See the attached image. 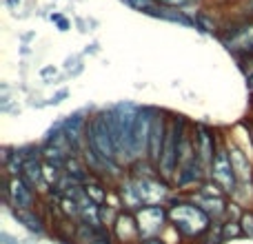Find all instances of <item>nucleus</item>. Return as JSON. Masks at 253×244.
Here are the masks:
<instances>
[{"instance_id":"18","label":"nucleus","mask_w":253,"mask_h":244,"mask_svg":"<svg viewBox=\"0 0 253 244\" xmlns=\"http://www.w3.org/2000/svg\"><path fill=\"white\" fill-rule=\"evenodd\" d=\"M58 211H60V215L65 220H71V222H76V224L80 222V204L74 198L62 196L60 200H58Z\"/></svg>"},{"instance_id":"33","label":"nucleus","mask_w":253,"mask_h":244,"mask_svg":"<svg viewBox=\"0 0 253 244\" xmlns=\"http://www.w3.org/2000/svg\"><path fill=\"white\" fill-rule=\"evenodd\" d=\"M18 2H20V0H7V4H9V7H16Z\"/></svg>"},{"instance_id":"15","label":"nucleus","mask_w":253,"mask_h":244,"mask_svg":"<svg viewBox=\"0 0 253 244\" xmlns=\"http://www.w3.org/2000/svg\"><path fill=\"white\" fill-rule=\"evenodd\" d=\"M114 184L107 182L105 178H100V175H93L91 180H89L87 184H84V193H87L89 198H91L96 204H107V200H109V191Z\"/></svg>"},{"instance_id":"28","label":"nucleus","mask_w":253,"mask_h":244,"mask_svg":"<svg viewBox=\"0 0 253 244\" xmlns=\"http://www.w3.org/2000/svg\"><path fill=\"white\" fill-rule=\"evenodd\" d=\"M58 74V69L53 65H47V67H42V69H40V78H51V76H56Z\"/></svg>"},{"instance_id":"25","label":"nucleus","mask_w":253,"mask_h":244,"mask_svg":"<svg viewBox=\"0 0 253 244\" xmlns=\"http://www.w3.org/2000/svg\"><path fill=\"white\" fill-rule=\"evenodd\" d=\"M91 244H116L114 236H111V229H107V227H98L96 240H93Z\"/></svg>"},{"instance_id":"24","label":"nucleus","mask_w":253,"mask_h":244,"mask_svg":"<svg viewBox=\"0 0 253 244\" xmlns=\"http://www.w3.org/2000/svg\"><path fill=\"white\" fill-rule=\"evenodd\" d=\"M238 67L242 69V74H245V82H247V91L253 96V58L245 62H238Z\"/></svg>"},{"instance_id":"16","label":"nucleus","mask_w":253,"mask_h":244,"mask_svg":"<svg viewBox=\"0 0 253 244\" xmlns=\"http://www.w3.org/2000/svg\"><path fill=\"white\" fill-rule=\"evenodd\" d=\"M193 20H196V29H198V31H202V34H207V36H215V38L220 36V31H222V27H224V22L215 20L213 13L205 11V9L196 11Z\"/></svg>"},{"instance_id":"2","label":"nucleus","mask_w":253,"mask_h":244,"mask_svg":"<svg viewBox=\"0 0 253 244\" xmlns=\"http://www.w3.org/2000/svg\"><path fill=\"white\" fill-rule=\"evenodd\" d=\"M218 40L236 58V62H245L253 58V18L236 16L227 20Z\"/></svg>"},{"instance_id":"19","label":"nucleus","mask_w":253,"mask_h":244,"mask_svg":"<svg viewBox=\"0 0 253 244\" xmlns=\"http://www.w3.org/2000/svg\"><path fill=\"white\" fill-rule=\"evenodd\" d=\"M22 166H25V156H22L20 151H18V147L13 149V153H11V158H9L7 162L2 164V173L4 175H9V178H20L22 175Z\"/></svg>"},{"instance_id":"8","label":"nucleus","mask_w":253,"mask_h":244,"mask_svg":"<svg viewBox=\"0 0 253 244\" xmlns=\"http://www.w3.org/2000/svg\"><path fill=\"white\" fill-rule=\"evenodd\" d=\"M209 178L227 193L229 198H233L238 193V175L233 171V164H231V158H229V149H227V135H222V142L218 147V153H215V160L209 169Z\"/></svg>"},{"instance_id":"22","label":"nucleus","mask_w":253,"mask_h":244,"mask_svg":"<svg viewBox=\"0 0 253 244\" xmlns=\"http://www.w3.org/2000/svg\"><path fill=\"white\" fill-rule=\"evenodd\" d=\"M196 191H198V193H202V196H209V198H229L227 193H224L222 189H220L211 178H207L205 182H202L200 187L196 189Z\"/></svg>"},{"instance_id":"29","label":"nucleus","mask_w":253,"mask_h":244,"mask_svg":"<svg viewBox=\"0 0 253 244\" xmlns=\"http://www.w3.org/2000/svg\"><path fill=\"white\" fill-rule=\"evenodd\" d=\"M0 244H20V240L13 236H9L7 231H0Z\"/></svg>"},{"instance_id":"3","label":"nucleus","mask_w":253,"mask_h":244,"mask_svg":"<svg viewBox=\"0 0 253 244\" xmlns=\"http://www.w3.org/2000/svg\"><path fill=\"white\" fill-rule=\"evenodd\" d=\"M191 122L180 114H171L169 116V129H167V140H165V149H162V158L158 171L165 180L173 182V175L178 171L180 164V144H182L184 133L189 131Z\"/></svg>"},{"instance_id":"6","label":"nucleus","mask_w":253,"mask_h":244,"mask_svg":"<svg viewBox=\"0 0 253 244\" xmlns=\"http://www.w3.org/2000/svg\"><path fill=\"white\" fill-rule=\"evenodd\" d=\"M153 114H156V107H151V105H140L138 114H135L133 126H131V133H129V149H126V160H129V164L135 160L147 158Z\"/></svg>"},{"instance_id":"14","label":"nucleus","mask_w":253,"mask_h":244,"mask_svg":"<svg viewBox=\"0 0 253 244\" xmlns=\"http://www.w3.org/2000/svg\"><path fill=\"white\" fill-rule=\"evenodd\" d=\"M116 189H118V193H120V200H123V209L125 211H140L142 209V198H140V193H138V189H135V184H133V180H131V175L126 173L123 180H120L118 184H116Z\"/></svg>"},{"instance_id":"21","label":"nucleus","mask_w":253,"mask_h":244,"mask_svg":"<svg viewBox=\"0 0 253 244\" xmlns=\"http://www.w3.org/2000/svg\"><path fill=\"white\" fill-rule=\"evenodd\" d=\"M222 222L224 220H213L211 227H209V231H207L196 244H224L222 242Z\"/></svg>"},{"instance_id":"30","label":"nucleus","mask_w":253,"mask_h":244,"mask_svg":"<svg viewBox=\"0 0 253 244\" xmlns=\"http://www.w3.org/2000/svg\"><path fill=\"white\" fill-rule=\"evenodd\" d=\"M242 9H247L242 16H245V18H253V0H245V2H242Z\"/></svg>"},{"instance_id":"9","label":"nucleus","mask_w":253,"mask_h":244,"mask_svg":"<svg viewBox=\"0 0 253 244\" xmlns=\"http://www.w3.org/2000/svg\"><path fill=\"white\" fill-rule=\"evenodd\" d=\"M135 220H138L142 240L162 236L167 231V227H169V209H167V204L142 206L140 211H135Z\"/></svg>"},{"instance_id":"27","label":"nucleus","mask_w":253,"mask_h":244,"mask_svg":"<svg viewBox=\"0 0 253 244\" xmlns=\"http://www.w3.org/2000/svg\"><path fill=\"white\" fill-rule=\"evenodd\" d=\"M67 96H69V91H67V89H60V91H58V93H56V96H51V98H49V100H47V102H44V107H51V105H53V107H56V105H60V102H62V100H65V98H67Z\"/></svg>"},{"instance_id":"34","label":"nucleus","mask_w":253,"mask_h":244,"mask_svg":"<svg viewBox=\"0 0 253 244\" xmlns=\"http://www.w3.org/2000/svg\"><path fill=\"white\" fill-rule=\"evenodd\" d=\"M123 2H125V4H126V2H129V0H123Z\"/></svg>"},{"instance_id":"10","label":"nucleus","mask_w":253,"mask_h":244,"mask_svg":"<svg viewBox=\"0 0 253 244\" xmlns=\"http://www.w3.org/2000/svg\"><path fill=\"white\" fill-rule=\"evenodd\" d=\"M169 116H171V111L156 107V114H153V120H151V133H149L147 160H149V162H153L156 166L160 164L162 149H165L167 129H169Z\"/></svg>"},{"instance_id":"35","label":"nucleus","mask_w":253,"mask_h":244,"mask_svg":"<svg viewBox=\"0 0 253 244\" xmlns=\"http://www.w3.org/2000/svg\"><path fill=\"white\" fill-rule=\"evenodd\" d=\"M196 2H198V0H196Z\"/></svg>"},{"instance_id":"4","label":"nucleus","mask_w":253,"mask_h":244,"mask_svg":"<svg viewBox=\"0 0 253 244\" xmlns=\"http://www.w3.org/2000/svg\"><path fill=\"white\" fill-rule=\"evenodd\" d=\"M87 144L102 158L105 162L114 164L118 162V153H116V144H114V135H111L109 122H107L105 109H96L89 118L87 126Z\"/></svg>"},{"instance_id":"23","label":"nucleus","mask_w":253,"mask_h":244,"mask_svg":"<svg viewBox=\"0 0 253 244\" xmlns=\"http://www.w3.org/2000/svg\"><path fill=\"white\" fill-rule=\"evenodd\" d=\"M240 227L247 240H253V206H247L245 209V213L240 218Z\"/></svg>"},{"instance_id":"31","label":"nucleus","mask_w":253,"mask_h":244,"mask_svg":"<svg viewBox=\"0 0 253 244\" xmlns=\"http://www.w3.org/2000/svg\"><path fill=\"white\" fill-rule=\"evenodd\" d=\"M140 244H169V242H167L162 236H156V238H147V240H142Z\"/></svg>"},{"instance_id":"26","label":"nucleus","mask_w":253,"mask_h":244,"mask_svg":"<svg viewBox=\"0 0 253 244\" xmlns=\"http://www.w3.org/2000/svg\"><path fill=\"white\" fill-rule=\"evenodd\" d=\"M160 4H165V7H171V9H184L187 4L196 2V0H158Z\"/></svg>"},{"instance_id":"20","label":"nucleus","mask_w":253,"mask_h":244,"mask_svg":"<svg viewBox=\"0 0 253 244\" xmlns=\"http://www.w3.org/2000/svg\"><path fill=\"white\" fill-rule=\"evenodd\" d=\"M245 238V233H242V227L240 222H236V220H224L222 222V242H236V240H242Z\"/></svg>"},{"instance_id":"5","label":"nucleus","mask_w":253,"mask_h":244,"mask_svg":"<svg viewBox=\"0 0 253 244\" xmlns=\"http://www.w3.org/2000/svg\"><path fill=\"white\" fill-rule=\"evenodd\" d=\"M0 196H2V206L7 211L11 209H38L40 193L31 189L22 178H9L0 171Z\"/></svg>"},{"instance_id":"32","label":"nucleus","mask_w":253,"mask_h":244,"mask_svg":"<svg viewBox=\"0 0 253 244\" xmlns=\"http://www.w3.org/2000/svg\"><path fill=\"white\" fill-rule=\"evenodd\" d=\"M56 25H58V31H69V20L67 18H60Z\"/></svg>"},{"instance_id":"17","label":"nucleus","mask_w":253,"mask_h":244,"mask_svg":"<svg viewBox=\"0 0 253 244\" xmlns=\"http://www.w3.org/2000/svg\"><path fill=\"white\" fill-rule=\"evenodd\" d=\"M40 156H42V162H47V164H56L60 166V169H65L67 164V153H62L58 147H53V144L49 142H42L40 144Z\"/></svg>"},{"instance_id":"1","label":"nucleus","mask_w":253,"mask_h":244,"mask_svg":"<svg viewBox=\"0 0 253 244\" xmlns=\"http://www.w3.org/2000/svg\"><path fill=\"white\" fill-rule=\"evenodd\" d=\"M167 209H169V224L180 233L184 242H198L209 231L211 222H213L184 193H175V198L167 204Z\"/></svg>"},{"instance_id":"7","label":"nucleus","mask_w":253,"mask_h":244,"mask_svg":"<svg viewBox=\"0 0 253 244\" xmlns=\"http://www.w3.org/2000/svg\"><path fill=\"white\" fill-rule=\"evenodd\" d=\"M191 133H193V147H196L198 162H200L207 169V173H209L224 133L218 126H211V124H207V122H191Z\"/></svg>"},{"instance_id":"13","label":"nucleus","mask_w":253,"mask_h":244,"mask_svg":"<svg viewBox=\"0 0 253 244\" xmlns=\"http://www.w3.org/2000/svg\"><path fill=\"white\" fill-rule=\"evenodd\" d=\"M189 200H193L211 220H224L227 218V206H229V200L231 198H209V196H202L198 191H191V193H184Z\"/></svg>"},{"instance_id":"11","label":"nucleus","mask_w":253,"mask_h":244,"mask_svg":"<svg viewBox=\"0 0 253 244\" xmlns=\"http://www.w3.org/2000/svg\"><path fill=\"white\" fill-rule=\"evenodd\" d=\"M111 236H114L116 244H140L142 236H140V227L135 220L133 211H120L116 222L111 224Z\"/></svg>"},{"instance_id":"12","label":"nucleus","mask_w":253,"mask_h":244,"mask_svg":"<svg viewBox=\"0 0 253 244\" xmlns=\"http://www.w3.org/2000/svg\"><path fill=\"white\" fill-rule=\"evenodd\" d=\"M11 213V218L16 220L20 227H25L29 233H34V236H47V233H51V229H49L47 220H44L42 211L40 209H11L9 211Z\"/></svg>"}]
</instances>
